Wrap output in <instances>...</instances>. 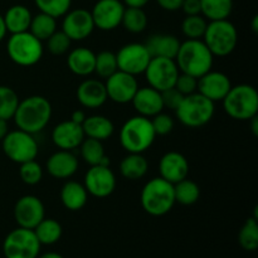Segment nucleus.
Segmentation results:
<instances>
[{"label": "nucleus", "instance_id": "40", "mask_svg": "<svg viewBox=\"0 0 258 258\" xmlns=\"http://www.w3.org/2000/svg\"><path fill=\"white\" fill-rule=\"evenodd\" d=\"M40 13L50 15L53 18H60L71 9L72 0H34Z\"/></svg>", "mask_w": 258, "mask_h": 258}, {"label": "nucleus", "instance_id": "6", "mask_svg": "<svg viewBox=\"0 0 258 258\" xmlns=\"http://www.w3.org/2000/svg\"><path fill=\"white\" fill-rule=\"evenodd\" d=\"M202 40L213 55L227 57L238 44V32L233 23L228 19L213 20L207 25Z\"/></svg>", "mask_w": 258, "mask_h": 258}, {"label": "nucleus", "instance_id": "41", "mask_svg": "<svg viewBox=\"0 0 258 258\" xmlns=\"http://www.w3.org/2000/svg\"><path fill=\"white\" fill-rule=\"evenodd\" d=\"M19 176L23 183L27 185H37L43 178V169L40 164L35 161V159L25 161V163L20 164Z\"/></svg>", "mask_w": 258, "mask_h": 258}, {"label": "nucleus", "instance_id": "25", "mask_svg": "<svg viewBox=\"0 0 258 258\" xmlns=\"http://www.w3.org/2000/svg\"><path fill=\"white\" fill-rule=\"evenodd\" d=\"M96 54L86 47H78L71 50L67 57V66L72 73L80 77H87L95 72Z\"/></svg>", "mask_w": 258, "mask_h": 258}, {"label": "nucleus", "instance_id": "26", "mask_svg": "<svg viewBox=\"0 0 258 258\" xmlns=\"http://www.w3.org/2000/svg\"><path fill=\"white\" fill-rule=\"evenodd\" d=\"M88 193L85 185L78 181L70 180L60 189V202L71 212L81 211L87 204Z\"/></svg>", "mask_w": 258, "mask_h": 258}, {"label": "nucleus", "instance_id": "24", "mask_svg": "<svg viewBox=\"0 0 258 258\" xmlns=\"http://www.w3.org/2000/svg\"><path fill=\"white\" fill-rule=\"evenodd\" d=\"M145 47L150 53L151 58L160 57L175 59L180 47V40L173 34H154L145 43Z\"/></svg>", "mask_w": 258, "mask_h": 258}, {"label": "nucleus", "instance_id": "46", "mask_svg": "<svg viewBox=\"0 0 258 258\" xmlns=\"http://www.w3.org/2000/svg\"><path fill=\"white\" fill-rule=\"evenodd\" d=\"M181 10L185 15H198L202 14L201 0H183Z\"/></svg>", "mask_w": 258, "mask_h": 258}, {"label": "nucleus", "instance_id": "10", "mask_svg": "<svg viewBox=\"0 0 258 258\" xmlns=\"http://www.w3.org/2000/svg\"><path fill=\"white\" fill-rule=\"evenodd\" d=\"M3 151L8 159L17 164L34 160L38 155V144L34 136L25 131H9L2 140Z\"/></svg>", "mask_w": 258, "mask_h": 258}, {"label": "nucleus", "instance_id": "16", "mask_svg": "<svg viewBox=\"0 0 258 258\" xmlns=\"http://www.w3.org/2000/svg\"><path fill=\"white\" fill-rule=\"evenodd\" d=\"M95 29L92 15L88 10L78 8V9L68 10L63 15L62 32L71 40H83L90 37Z\"/></svg>", "mask_w": 258, "mask_h": 258}, {"label": "nucleus", "instance_id": "21", "mask_svg": "<svg viewBox=\"0 0 258 258\" xmlns=\"http://www.w3.org/2000/svg\"><path fill=\"white\" fill-rule=\"evenodd\" d=\"M131 103H133L138 115L148 118L154 117L158 113L163 112L164 110L161 92L150 87V86L141 88L139 87Z\"/></svg>", "mask_w": 258, "mask_h": 258}, {"label": "nucleus", "instance_id": "43", "mask_svg": "<svg viewBox=\"0 0 258 258\" xmlns=\"http://www.w3.org/2000/svg\"><path fill=\"white\" fill-rule=\"evenodd\" d=\"M150 120L156 136H165L173 131L174 120L171 116L166 115V113H158V115H155L154 117H151Z\"/></svg>", "mask_w": 258, "mask_h": 258}, {"label": "nucleus", "instance_id": "33", "mask_svg": "<svg viewBox=\"0 0 258 258\" xmlns=\"http://www.w3.org/2000/svg\"><path fill=\"white\" fill-rule=\"evenodd\" d=\"M34 233L37 236L38 241L42 244H54L62 237V226L59 224V222H57L55 219L52 218H43L40 221V223L35 227Z\"/></svg>", "mask_w": 258, "mask_h": 258}, {"label": "nucleus", "instance_id": "19", "mask_svg": "<svg viewBox=\"0 0 258 258\" xmlns=\"http://www.w3.org/2000/svg\"><path fill=\"white\" fill-rule=\"evenodd\" d=\"M160 178L171 184L188 178L189 163L188 159L178 151H169L161 156L159 161Z\"/></svg>", "mask_w": 258, "mask_h": 258}, {"label": "nucleus", "instance_id": "47", "mask_svg": "<svg viewBox=\"0 0 258 258\" xmlns=\"http://www.w3.org/2000/svg\"><path fill=\"white\" fill-rule=\"evenodd\" d=\"M159 7L166 12H176L181 8L183 0H156Z\"/></svg>", "mask_w": 258, "mask_h": 258}, {"label": "nucleus", "instance_id": "37", "mask_svg": "<svg viewBox=\"0 0 258 258\" xmlns=\"http://www.w3.org/2000/svg\"><path fill=\"white\" fill-rule=\"evenodd\" d=\"M207 25L208 22L202 14L185 15L181 23V32L186 39H202L206 33Z\"/></svg>", "mask_w": 258, "mask_h": 258}, {"label": "nucleus", "instance_id": "1", "mask_svg": "<svg viewBox=\"0 0 258 258\" xmlns=\"http://www.w3.org/2000/svg\"><path fill=\"white\" fill-rule=\"evenodd\" d=\"M52 117V105L43 96H29L20 101L15 111V125L19 130L32 135L40 133L49 123Z\"/></svg>", "mask_w": 258, "mask_h": 258}, {"label": "nucleus", "instance_id": "22", "mask_svg": "<svg viewBox=\"0 0 258 258\" xmlns=\"http://www.w3.org/2000/svg\"><path fill=\"white\" fill-rule=\"evenodd\" d=\"M78 159L72 151L58 150L48 158L47 171L55 179H70L78 170Z\"/></svg>", "mask_w": 258, "mask_h": 258}, {"label": "nucleus", "instance_id": "49", "mask_svg": "<svg viewBox=\"0 0 258 258\" xmlns=\"http://www.w3.org/2000/svg\"><path fill=\"white\" fill-rule=\"evenodd\" d=\"M150 0H122L125 7L131 8H144Z\"/></svg>", "mask_w": 258, "mask_h": 258}, {"label": "nucleus", "instance_id": "35", "mask_svg": "<svg viewBox=\"0 0 258 258\" xmlns=\"http://www.w3.org/2000/svg\"><path fill=\"white\" fill-rule=\"evenodd\" d=\"M121 25L133 34L143 33L148 27V15L143 8L125 7Z\"/></svg>", "mask_w": 258, "mask_h": 258}, {"label": "nucleus", "instance_id": "2", "mask_svg": "<svg viewBox=\"0 0 258 258\" xmlns=\"http://www.w3.org/2000/svg\"><path fill=\"white\" fill-rule=\"evenodd\" d=\"M214 55L202 39H186L180 43L175 63L179 71L199 78L213 67Z\"/></svg>", "mask_w": 258, "mask_h": 258}, {"label": "nucleus", "instance_id": "39", "mask_svg": "<svg viewBox=\"0 0 258 258\" xmlns=\"http://www.w3.org/2000/svg\"><path fill=\"white\" fill-rule=\"evenodd\" d=\"M118 71L117 59H116V53L111 50H102L98 54H96L95 60V72L100 78H108L113 73Z\"/></svg>", "mask_w": 258, "mask_h": 258}, {"label": "nucleus", "instance_id": "36", "mask_svg": "<svg viewBox=\"0 0 258 258\" xmlns=\"http://www.w3.org/2000/svg\"><path fill=\"white\" fill-rule=\"evenodd\" d=\"M238 242L244 251L253 252L258 248V222L257 217L246 219L238 233Z\"/></svg>", "mask_w": 258, "mask_h": 258}, {"label": "nucleus", "instance_id": "7", "mask_svg": "<svg viewBox=\"0 0 258 258\" xmlns=\"http://www.w3.org/2000/svg\"><path fill=\"white\" fill-rule=\"evenodd\" d=\"M175 112L178 120L186 127H202L213 118L214 102L199 92H194L184 96Z\"/></svg>", "mask_w": 258, "mask_h": 258}, {"label": "nucleus", "instance_id": "27", "mask_svg": "<svg viewBox=\"0 0 258 258\" xmlns=\"http://www.w3.org/2000/svg\"><path fill=\"white\" fill-rule=\"evenodd\" d=\"M82 128L86 138L95 139L98 141L108 140L115 131L112 121L102 115H93L86 117L85 122L82 123Z\"/></svg>", "mask_w": 258, "mask_h": 258}, {"label": "nucleus", "instance_id": "5", "mask_svg": "<svg viewBox=\"0 0 258 258\" xmlns=\"http://www.w3.org/2000/svg\"><path fill=\"white\" fill-rule=\"evenodd\" d=\"M222 102L227 115L234 120L249 121L257 116L258 93L251 85L232 86Z\"/></svg>", "mask_w": 258, "mask_h": 258}, {"label": "nucleus", "instance_id": "15", "mask_svg": "<svg viewBox=\"0 0 258 258\" xmlns=\"http://www.w3.org/2000/svg\"><path fill=\"white\" fill-rule=\"evenodd\" d=\"M106 92L108 100L120 105L130 103L139 88L135 76L128 75L122 71H116L112 76L106 78Z\"/></svg>", "mask_w": 258, "mask_h": 258}, {"label": "nucleus", "instance_id": "38", "mask_svg": "<svg viewBox=\"0 0 258 258\" xmlns=\"http://www.w3.org/2000/svg\"><path fill=\"white\" fill-rule=\"evenodd\" d=\"M20 100L18 93L8 86H0V118L9 121L13 118Z\"/></svg>", "mask_w": 258, "mask_h": 258}, {"label": "nucleus", "instance_id": "51", "mask_svg": "<svg viewBox=\"0 0 258 258\" xmlns=\"http://www.w3.org/2000/svg\"><path fill=\"white\" fill-rule=\"evenodd\" d=\"M7 27H5V23H4V18L3 15H0V42L5 38L7 35Z\"/></svg>", "mask_w": 258, "mask_h": 258}, {"label": "nucleus", "instance_id": "20", "mask_svg": "<svg viewBox=\"0 0 258 258\" xmlns=\"http://www.w3.org/2000/svg\"><path fill=\"white\" fill-rule=\"evenodd\" d=\"M82 125L73 122L72 120L62 121L52 131V141L59 150H70L80 148L85 139Z\"/></svg>", "mask_w": 258, "mask_h": 258}, {"label": "nucleus", "instance_id": "48", "mask_svg": "<svg viewBox=\"0 0 258 258\" xmlns=\"http://www.w3.org/2000/svg\"><path fill=\"white\" fill-rule=\"evenodd\" d=\"M86 117H87V116H86L85 111L76 110V111H73L72 116H71V120H72L73 122L78 123V125H82V123L85 122Z\"/></svg>", "mask_w": 258, "mask_h": 258}, {"label": "nucleus", "instance_id": "45", "mask_svg": "<svg viewBox=\"0 0 258 258\" xmlns=\"http://www.w3.org/2000/svg\"><path fill=\"white\" fill-rule=\"evenodd\" d=\"M161 98H163L164 108L175 111L181 103V101H183L184 95H181L175 87H171L161 92Z\"/></svg>", "mask_w": 258, "mask_h": 258}, {"label": "nucleus", "instance_id": "13", "mask_svg": "<svg viewBox=\"0 0 258 258\" xmlns=\"http://www.w3.org/2000/svg\"><path fill=\"white\" fill-rule=\"evenodd\" d=\"M85 185L88 194L96 198H107L116 189V176L110 166H90L85 175Z\"/></svg>", "mask_w": 258, "mask_h": 258}, {"label": "nucleus", "instance_id": "34", "mask_svg": "<svg viewBox=\"0 0 258 258\" xmlns=\"http://www.w3.org/2000/svg\"><path fill=\"white\" fill-rule=\"evenodd\" d=\"M174 196L175 203L181 206H193L201 198V188L196 181L185 178L174 184Z\"/></svg>", "mask_w": 258, "mask_h": 258}, {"label": "nucleus", "instance_id": "32", "mask_svg": "<svg viewBox=\"0 0 258 258\" xmlns=\"http://www.w3.org/2000/svg\"><path fill=\"white\" fill-rule=\"evenodd\" d=\"M55 30H57V19L39 12L32 17L28 32L32 33L40 42H45Z\"/></svg>", "mask_w": 258, "mask_h": 258}, {"label": "nucleus", "instance_id": "42", "mask_svg": "<svg viewBox=\"0 0 258 258\" xmlns=\"http://www.w3.org/2000/svg\"><path fill=\"white\" fill-rule=\"evenodd\" d=\"M45 42H47V48L49 53H52L53 55H62L70 50L72 40L62 30H55Z\"/></svg>", "mask_w": 258, "mask_h": 258}, {"label": "nucleus", "instance_id": "4", "mask_svg": "<svg viewBox=\"0 0 258 258\" xmlns=\"http://www.w3.org/2000/svg\"><path fill=\"white\" fill-rule=\"evenodd\" d=\"M155 138L151 120L140 115L125 121L120 130V144L127 153L144 154L151 148Z\"/></svg>", "mask_w": 258, "mask_h": 258}, {"label": "nucleus", "instance_id": "3", "mask_svg": "<svg viewBox=\"0 0 258 258\" xmlns=\"http://www.w3.org/2000/svg\"><path fill=\"white\" fill-rule=\"evenodd\" d=\"M140 202L144 211L150 216H165L175 206L174 184L160 176L150 179L141 190Z\"/></svg>", "mask_w": 258, "mask_h": 258}, {"label": "nucleus", "instance_id": "9", "mask_svg": "<svg viewBox=\"0 0 258 258\" xmlns=\"http://www.w3.org/2000/svg\"><path fill=\"white\" fill-rule=\"evenodd\" d=\"M42 244L38 241L33 229L18 227L5 237L3 253L5 258H37Z\"/></svg>", "mask_w": 258, "mask_h": 258}, {"label": "nucleus", "instance_id": "23", "mask_svg": "<svg viewBox=\"0 0 258 258\" xmlns=\"http://www.w3.org/2000/svg\"><path fill=\"white\" fill-rule=\"evenodd\" d=\"M77 100L86 108L101 107L108 100L105 83L95 78H87L78 86Z\"/></svg>", "mask_w": 258, "mask_h": 258}, {"label": "nucleus", "instance_id": "14", "mask_svg": "<svg viewBox=\"0 0 258 258\" xmlns=\"http://www.w3.org/2000/svg\"><path fill=\"white\" fill-rule=\"evenodd\" d=\"M125 5L121 0H98L91 10L95 28L111 32L121 25Z\"/></svg>", "mask_w": 258, "mask_h": 258}, {"label": "nucleus", "instance_id": "18", "mask_svg": "<svg viewBox=\"0 0 258 258\" xmlns=\"http://www.w3.org/2000/svg\"><path fill=\"white\" fill-rule=\"evenodd\" d=\"M231 80L223 72L217 71H209L206 75L198 78V87L197 92L203 95L204 97L211 100L212 102H219L223 101L228 91L231 90Z\"/></svg>", "mask_w": 258, "mask_h": 258}, {"label": "nucleus", "instance_id": "8", "mask_svg": "<svg viewBox=\"0 0 258 258\" xmlns=\"http://www.w3.org/2000/svg\"><path fill=\"white\" fill-rule=\"evenodd\" d=\"M7 52L10 59L22 67L34 66L42 59L43 42L30 32L12 34L7 43Z\"/></svg>", "mask_w": 258, "mask_h": 258}, {"label": "nucleus", "instance_id": "30", "mask_svg": "<svg viewBox=\"0 0 258 258\" xmlns=\"http://www.w3.org/2000/svg\"><path fill=\"white\" fill-rule=\"evenodd\" d=\"M81 156L90 166L106 165L110 166V158L106 156L102 141L91 138H85L80 145Z\"/></svg>", "mask_w": 258, "mask_h": 258}, {"label": "nucleus", "instance_id": "52", "mask_svg": "<svg viewBox=\"0 0 258 258\" xmlns=\"http://www.w3.org/2000/svg\"><path fill=\"white\" fill-rule=\"evenodd\" d=\"M37 258H64L62 254L57 253V252H47L44 254H39Z\"/></svg>", "mask_w": 258, "mask_h": 258}, {"label": "nucleus", "instance_id": "31", "mask_svg": "<svg viewBox=\"0 0 258 258\" xmlns=\"http://www.w3.org/2000/svg\"><path fill=\"white\" fill-rule=\"evenodd\" d=\"M202 15L209 22L228 19L233 9V0H201Z\"/></svg>", "mask_w": 258, "mask_h": 258}, {"label": "nucleus", "instance_id": "50", "mask_svg": "<svg viewBox=\"0 0 258 258\" xmlns=\"http://www.w3.org/2000/svg\"><path fill=\"white\" fill-rule=\"evenodd\" d=\"M9 133V126H8V121L0 118V141L7 136V134Z\"/></svg>", "mask_w": 258, "mask_h": 258}, {"label": "nucleus", "instance_id": "53", "mask_svg": "<svg viewBox=\"0 0 258 258\" xmlns=\"http://www.w3.org/2000/svg\"><path fill=\"white\" fill-rule=\"evenodd\" d=\"M257 19H258L257 17H254V18H253V25H252V27H253V30H254V32H257Z\"/></svg>", "mask_w": 258, "mask_h": 258}, {"label": "nucleus", "instance_id": "44", "mask_svg": "<svg viewBox=\"0 0 258 258\" xmlns=\"http://www.w3.org/2000/svg\"><path fill=\"white\" fill-rule=\"evenodd\" d=\"M174 87L184 96L191 95V93L197 92V87H198V78L193 77L190 75L180 72L179 73L178 78L175 81Z\"/></svg>", "mask_w": 258, "mask_h": 258}, {"label": "nucleus", "instance_id": "12", "mask_svg": "<svg viewBox=\"0 0 258 258\" xmlns=\"http://www.w3.org/2000/svg\"><path fill=\"white\" fill-rule=\"evenodd\" d=\"M118 71L138 76L145 72L151 59L150 53L143 43H128L121 47L116 53Z\"/></svg>", "mask_w": 258, "mask_h": 258}, {"label": "nucleus", "instance_id": "17", "mask_svg": "<svg viewBox=\"0 0 258 258\" xmlns=\"http://www.w3.org/2000/svg\"><path fill=\"white\" fill-rule=\"evenodd\" d=\"M45 217L44 204L35 196H23L14 206V218L22 228L34 229Z\"/></svg>", "mask_w": 258, "mask_h": 258}, {"label": "nucleus", "instance_id": "28", "mask_svg": "<svg viewBox=\"0 0 258 258\" xmlns=\"http://www.w3.org/2000/svg\"><path fill=\"white\" fill-rule=\"evenodd\" d=\"M32 17V13L27 7H24V5H13L3 15L7 32H9L10 34L28 32Z\"/></svg>", "mask_w": 258, "mask_h": 258}, {"label": "nucleus", "instance_id": "29", "mask_svg": "<svg viewBox=\"0 0 258 258\" xmlns=\"http://www.w3.org/2000/svg\"><path fill=\"white\" fill-rule=\"evenodd\" d=\"M149 163L143 154L128 153L120 163L121 175L128 180H139L148 173Z\"/></svg>", "mask_w": 258, "mask_h": 258}, {"label": "nucleus", "instance_id": "11", "mask_svg": "<svg viewBox=\"0 0 258 258\" xmlns=\"http://www.w3.org/2000/svg\"><path fill=\"white\" fill-rule=\"evenodd\" d=\"M144 73L149 86L159 92H163L168 88L174 87L180 71L176 66L175 59L155 57L151 58Z\"/></svg>", "mask_w": 258, "mask_h": 258}]
</instances>
